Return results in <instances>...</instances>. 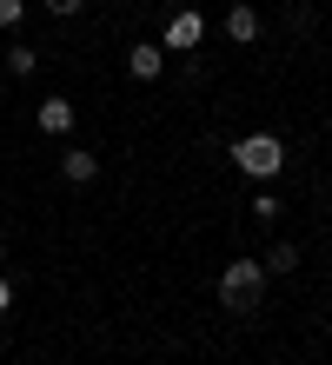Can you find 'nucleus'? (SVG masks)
I'll list each match as a JSON object with an SVG mask.
<instances>
[{"label":"nucleus","mask_w":332,"mask_h":365,"mask_svg":"<svg viewBox=\"0 0 332 365\" xmlns=\"http://www.w3.org/2000/svg\"><path fill=\"white\" fill-rule=\"evenodd\" d=\"M233 166H239L246 180L273 186V180H279V166H286V146H279L273 133H246V140H233Z\"/></svg>","instance_id":"obj_1"},{"label":"nucleus","mask_w":332,"mask_h":365,"mask_svg":"<svg viewBox=\"0 0 332 365\" xmlns=\"http://www.w3.org/2000/svg\"><path fill=\"white\" fill-rule=\"evenodd\" d=\"M266 299V266L259 259H233L226 272H219V306L226 312H253Z\"/></svg>","instance_id":"obj_2"},{"label":"nucleus","mask_w":332,"mask_h":365,"mask_svg":"<svg viewBox=\"0 0 332 365\" xmlns=\"http://www.w3.org/2000/svg\"><path fill=\"white\" fill-rule=\"evenodd\" d=\"M199 34H206V20H199L193 7H180V14L166 20V53H193V47H199Z\"/></svg>","instance_id":"obj_3"},{"label":"nucleus","mask_w":332,"mask_h":365,"mask_svg":"<svg viewBox=\"0 0 332 365\" xmlns=\"http://www.w3.org/2000/svg\"><path fill=\"white\" fill-rule=\"evenodd\" d=\"M34 126H40V133H74V100H40L34 106Z\"/></svg>","instance_id":"obj_4"},{"label":"nucleus","mask_w":332,"mask_h":365,"mask_svg":"<svg viewBox=\"0 0 332 365\" xmlns=\"http://www.w3.org/2000/svg\"><path fill=\"white\" fill-rule=\"evenodd\" d=\"M60 173L74 180V186H86V180L100 173V153H86V146H66V153H60Z\"/></svg>","instance_id":"obj_5"},{"label":"nucleus","mask_w":332,"mask_h":365,"mask_svg":"<svg viewBox=\"0 0 332 365\" xmlns=\"http://www.w3.org/2000/svg\"><path fill=\"white\" fill-rule=\"evenodd\" d=\"M160 60H166V53L153 47V40H140V47H126V73H133V80H160Z\"/></svg>","instance_id":"obj_6"},{"label":"nucleus","mask_w":332,"mask_h":365,"mask_svg":"<svg viewBox=\"0 0 332 365\" xmlns=\"http://www.w3.org/2000/svg\"><path fill=\"white\" fill-rule=\"evenodd\" d=\"M226 34L246 47V40H259V7H246V0H233L226 7Z\"/></svg>","instance_id":"obj_7"},{"label":"nucleus","mask_w":332,"mask_h":365,"mask_svg":"<svg viewBox=\"0 0 332 365\" xmlns=\"http://www.w3.org/2000/svg\"><path fill=\"white\" fill-rule=\"evenodd\" d=\"M246 212H253V220H259V226H273V220H279V200H273V186H259Z\"/></svg>","instance_id":"obj_8"},{"label":"nucleus","mask_w":332,"mask_h":365,"mask_svg":"<svg viewBox=\"0 0 332 365\" xmlns=\"http://www.w3.org/2000/svg\"><path fill=\"white\" fill-rule=\"evenodd\" d=\"M259 266H266V272H293V266H299V246H273Z\"/></svg>","instance_id":"obj_9"},{"label":"nucleus","mask_w":332,"mask_h":365,"mask_svg":"<svg viewBox=\"0 0 332 365\" xmlns=\"http://www.w3.org/2000/svg\"><path fill=\"white\" fill-rule=\"evenodd\" d=\"M7 67H14V73H20V80H27V73H34V67H40V47H14V53H7Z\"/></svg>","instance_id":"obj_10"},{"label":"nucleus","mask_w":332,"mask_h":365,"mask_svg":"<svg viewBox=\"0 0 332 365\" xmlns=\"http://www.w3.org/2000/svg\"><path fill=\"white\" fill-rule=\"evenodd\" d=\"M20 14H27V0H0V27H14Z\"/></svg>","instance_id":"obj_11"},{"label":"nucleus","mask_w":332,"mask_h":365,"mask_svg":"<svg viewBox=\"0 0 332 365\" xmlns=\"http://www.w3.org/2000/svg\"><path fill=\"white\" fill-rule=\"evenodd\" d=\"M7 312H14V279L0 272V319H7Z\"/></svg>","instance_id":"obj_12"},{"label":"nucleus","mask_w":332,"mask_h":365,"mask_svg":"<svg viewBox=\"0 0 332 365\" xmlns=\"http://www.w3.org/2000/svg\"><path fill=\"white\" fill-rule=\"evenodd\" d=\"M47 14H80V0H47Z\"/></svg>","instance_id":"obj_13"},{"label":"nucleus","mask_w":332,"mask_h":365,"mask_svg":"<svg viewBox=\"0 0 332 365\" xmlns=\"http://www.w3.org/2000/svg\"><path fill=\"white\" fill-rule=\"evenodd\" d=\"M326 192H332V186H326Z\"/></svg>","instance_id":"obj_14"}]
</instances>
